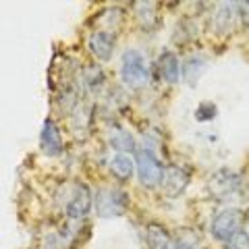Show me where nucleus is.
<instances>
[{"instance_id": "39448f33", "label": "nucleus", "mask_w": 249, "mask_h": 249, "mask_svg": "<svg viewBox=\"0 0 249 249\" xmlns=\"http://www.w3.org/2000/svg\"><path fill=\"white\" fill-rule=\"evenodd\" d=\"M91 204H93V199H91L89 187L85 183L77 181L71 187V191H69V197L65 201V212L71 220H81V218H85L89 214Z\"/></svg>"}, {"instance_id": "6ab92c4d", "label": "nucleus", "mask_w": 249, "mask_h": 249, "mask_svg": "<svg viewBox=\"0 0 249 249\" xmlns=\"http://www.w3.org/2000/svg\"><path fill=\"white\" fill-rule=\"evenodd\" d=\"M224 249H249V232H237L229 243H224Z\"/></svg>"}, {"instance_id": "7ed1b4c3", "label": "nucleus", "mask_w": 249, "mask_h": 249, "mask_svg": "<svg viewBox=\"0 0 249 249\" xmlns=\"http://www.w3.org/2000/svg\"><path fill=\"white\" fill-rule=\"evenodd\" d=\"M245 222V210L243 208H222L220 212H216V216L210 222V235L218 243H229V241L243 231Z\"/></svg>"}, {"instance_id": "9b49d317", "label": "nucleus", "mask_w": 249, "mask_h": 249, "mask_svg": "<svg viewBox=\"0 0 249 249\" xmlns=\"http://www.w3.org/2000/svg\"><path fill=\"white\" fill-rule=\"evenodd\" d=\"M239 19V4L235 2H224L218 4V9L214 11V19H212V27L216 34H229V31L235 27V23Z\"/></svg>"}, {"instance_id": "4468645a", "label": "nucleus", "mask_w": 249, "mask_h": 249, "mask_svg": "<svg viewBox=\"0 0 249 249\" xmlns=\"http://www.w3.org/2000/svg\"><path fill=\"white\" fill-rule=\"evenodd\" d=\"M108 142L116 150V154H131L137 150L135 137L123 127H112V131L108 133Z\"/></svg>"}, {"instance_id": "1a4fd4ad", "label": "nucleus", "mask_w": 249, "mask_h": 249, "mask_svg": "<svg viewBox=\"0 0 249 249\" xmlns=\"http://www.w3.org/2000/svg\"><path fill=\"white\" fill-rule=\"evenodd\" d=\"M40 150L50 156V158H56V156L62 154V135L58 124L52 119H46L40 131Z\"/></svg>"}, {"instance_id": "dca6fc26", "label": "nucleus", "mask_w": 249, "mask_h": 249, "mask_svg": "<svg viewBox=\"0 0 249 249\" xmlns=\"http://www.w3.org/2000/svg\"><path fill=\"white\" fill-rule=\"evenodd\" d=\"M175 249H201V239L193 229L175 231Z\"/></svg>"}, {"instance_id": "0eeeda50", "label": "nucleus", "mask_w": 249, "mask_h": 249, "mask_svg": "<svg viewBox=\"0 0 249 249\" xmlns=\"http://www.w3.org/2000/svg\"><path fill=\"white\" fill-rule=\"evenodd\" d=\"M191 183V173L183 166L173 164V166H166L164 170V181H162V193L166 197H178L183 196V191L189 187Z\"/></svg>"}, {"instance_id": "f3484780", "label": "nucleus", "mask_w": 249, "mask_h": 249, "mask_svg": "<svg viewBox=\"0 0 249 249\" xmlns=\"http://www.w3.org/2000/svg\"><path fill=\"white\" fill-rule=\"evenodd\" d=\"M135 15H137L139 25H142L143 29H154L156 25H158V9H156V4H152V2L137 4Z\"/></svg>"}, {"instance_id": "2eb2a0df", "label": "nucleus", "mask_w": 249, "mask_h": 249, "mask_svg": "<svg viewBox=\"0 0 249 249\" xmlns=\"http://www.w3.org/2000/svg\"><path fill=\"white\" fill-rule=\"evenodd\" d=\"M208 67V58L206 56H189L183 62V69H181V77L189 83V85H196L199 81V77L204 75Z\"/></svg>"}, {"instance_id": "f257e3e1", "label": "nucleus", "mask_w": 249, "mask_h": 249, "mask_svg": "<svg viewBox=\"0 0 249 249\" xmlns=\"http://www.w3.org/2000/svg\"><path fill=\"white\" fill-rule=\"evenodd\" d=\"M152 69L147 56L137 48H127L121 56V81L131 89H142L150 83Z\"/></svg>"}, {"instance_id": "9d476101", "label": "nucleus", "mask_w": 249, "mask_h": 249, "mask_svg": "<svg viewBox=\"0 0 249 249\" xmlns=\"http://www.w3.org/2000/svg\"><path fill=\"white\" fill-rule=\"evenodd\" d=\"M181 65H178V58H177V54L175 52H170V50H164L158 56V60H156V73L160 75V79L162 81H166V83H178L183 79L181 77Z\"/></svg>"}, {"instance_id": "a211bd4d", "label": "nucleus", "mask_w": 249, "mask_h": 249, "mask_svg": "<svg viewBox=\"0 0 249 249\" xmlns=\"http://www.w3.org/2000/svg\"><path fill=\"white\" fill-rule=\"evenodd\" d=\"M216 114H218L216 104H212V102H201L196 108V121H199V123L212 121V119H216Z\"/></svg>"}, {"instance_id": "aec40b11", "label": "nucleus", "mask_w": 249, "mask_h": 249, "mask_svg": "<svg viewBox=\"0 0 249 249\" xmlns=\"http://www.w3.org/2000/svg\"><path fill=\"white\" fill-rule=\"evenodd\" d=\"M239 19L247 23L249 25V2H243V4H239Z\"/></svg>"}, {"instance_id": "6e6552de", "label": "nucleus", "mask_w": 249, "mask_h": 249, "mask_svg": "<svg viewBox=\"0 0 249 249\" xmlns=\"http://www.w3.org/2000/svg\"><path fill=\"white\" fill-rule=\"evenodd\" d=\"M88 48L98 60L108 62V60H112V56H114L116 37H114L112 31H106V29L91 31L89 37H88Z\"/></svg>"}, {"instance_id": "20e7f679", "label": "nucleus", "mask_w": 249, "mask_h": 249, "mask_svg": "<svg viewBox=\"0 0 249 249\" xmlns=\"http://www.w3.org/2000/svg\"><path fill=\"white\" fill-rule=\"evenodd\" d=\"M129 196L119 187H102L93 197V210L100 218H119L127 212Z\"/></svg>"}, {"instance_id": "f8f14e48", "label": "nucleus", "mask_w": 249, "mask_h": 249, "mask_svg": "<svg viewBox=\"0 0 249 249\" xmlns=\"http://www.w3.org/2000/svg\"><path fill=\"white\" fill-rule=\"evenodd\" d=\"M145 243L147 249H175V237L162 224H147L145 227Z\"/></svg>"}, {"instance_id": "ddd939ff", "label": "nucleus", "mask_w": 249, "mask_h": 249, "mask_svg": "<svg viewBox=\"0 0 249 249\" xmlns=\"http://www.w3.org/2000/svg\"><path fill=\"white\" fill-rule=\"evenodd\" d=\"M108 168H110V173L116 178H119V181H124V183H127L129 178L137 173L135 160L131 158L129 154H116V156H112V160H110V164H108Z\"/></svg>"}, {"instance_id": "f03ea898", "label": "nucleus", "mask_w": 249, "mask_h": 249, "mask_svg": "<svg viewBox=\"0 0 249 249\" xmlns=\"http://www.w3.org/2000/svg\"><path fill=\"white\" fill-rule=\"evenodd\" d=\"M135 166H137V181L139 185L147 191H156L158 187H162L164 181V166L150 145H143L137 150L135 156Z\"/></svg>"}, {"instance_id": "423d86ee", "label": "nucleus", "mask_w": 249, "mask_h": 249, "mask_svg": "<svg viewBox=\"0 0 249 249\" xmlns=\"http://www.w3.org/2000/svg\"><path fill=\"white\" fill-rule=\"evenodd\" d=\"M208 189L216 199H229L241 191V175L232 170H218L208 181Z\"/></svg>"}]
</instances>
